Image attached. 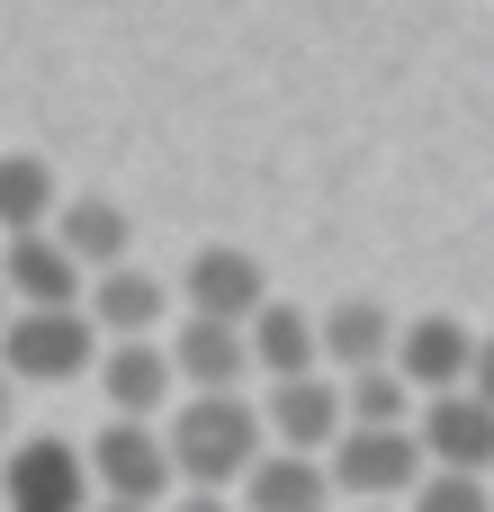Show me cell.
<instances>
[{
  "label": "cell",
  "instance_id": "obj_1",
  "mask_svg": "<svg viewBox=\"0 0 494 512\" xmlns=\"http://www.w3.org/2000/svg\"><path fill=\"white\" fill-rule=\"evenodd\" d=\"M261 414L252 396H180L171 423H162V459H171V486L189 495H234L243 468L261 459Z\"/></svg>",
  "mask_w": 494,
  "mask_h": 512
},
{
  "label": "cell",
  "instance_id": "obj_2",
  "mask_svg": "<svg viewBox=\"0 0 494 512\" xmlns=\"http://www.w3.org/2000/svg\"><path fill=\"white\" fill-rule=\"evenodd\" d=\"M99 360V333L81 306H9L0 315V378L9 387H72Z\"/></svg>",
  "mask_w": 494,
  "mask_h": 512
},
{
  "label": "cell",
  "instance_id": "obj_3",
  "mask_svg": "<svg viewBox=\"0 0 494 512\" xmlns=\"http://www.w3.org/2000/svg\"><path fill=\"white\" fill-rule=\"evenodd\" d=\"M324 486H333V504H405L423 486V450L405 423H387V432L342 423V441L324 450Z\"/></svg>",
  "mask_w": 494,
  "mask_h": 512
},
{
  "label": "cell",
  "instance_id": "obj_4",
  "mask_svg": "<svg viewBox=\"0 0 494 512\" xmlns=\"http://www.w3.org/2000/svg\"><path fill=\"white\" fill-rule=\"evenodd\" d=\"M387 369L405 378V396H459V387H477L486 342H477L459 315H414V324H396Z\"/></svg>",
  "mask_w": 494,
  "mask_h": 512
},
{
  "label": "cell",
  "instance_id": "obj_5",
  "mask_svg": "<svg viewBox=\"0 0 494 512\" xmlns=\"http://www.w3.org/2000/svg\"><path fill=\"white\" fill-rule=\"evenodd\" d=\"M0 512H90V468L63 432H27L0 459Z\"/></svg>",
  "mask_w": 494,
  "mask_h": 512
},
{
  "label": "cell",
  "instance_id": "obj_6",
  "mask_svg": "<svg viewBox=\"0 0 494 512\" xmlns=\"http://www.w3.org/2000/svg\"><path fill=\"white\" fill-rule=\"evenodd\" d=\"M81 468H90V495L99 504H126V512L171 504V459H162V432L153 423H108L81 450Z\"/></svg>",
  "mask_w": 494,
  "mask_h": 512
},
{
  "label": "cell",
  "instance_id": "obj_7",
  "mask_svg": "<svg viewBox=\"0 0 494 512\" xmlns=\"http://www.w3.org/2000/svg\"><path fill=\"white\" fill-rule=\"evenodd\" d=\"M171 297H180L198 324H252V315L270 306V270H261V252H243V243H198Z\"/></svg>",
  "mask_w": 494,
  "mask_h": 512
},
{
  "label": "cell",
  "instance_id": "obj_8",
  "mask_svg": "<svg viewBox=\"0 0 494 512\" xmlns=\"http://www.w3.org/2000/svg\"><path fill=\"white\" fill-rule=\"evenodd\" d=\"M414 450H423V468H450V477H486L494 459V414L477 387H459V396H414Z\"/></svg>",
  "mask_w": 494,
  "mask_h": 512
},
{
  "label": "cell",
  "instance_id": "obj_9",
  "mask_svg": "<svg viewBox=\"0 0 494 512\" xmlns=\"http://www.w3.org/2000/svg\"><path fill=\"white\" fill-rule=\"evenodd\" d=\"M252 414H261V441H270V450H297V459H324V450L342 441V387H333L324 369H315V378H279Z\"/></svg>",
  "mask_w": 494,
  "mask_h": 512
},
{
  "label": "cell",
  "instance_id": "obj_10",
  "mask_svg": "<svg viewBox=\"0 0 494 512\" xmlns=\"http://www.w3.org/2000/svg\"><path fill=\"white\" fill-rule=\"evenodd\" d=\"M45 234H54V252H63L81 279H99V270H117V261L135 252V216H126L117 198H63V207L45 216Z\"/></svg>",
  "mask_w": 494,
  "mask_h": 512
},
{
  "label": "cell",
  "instance_id": "obj_11",
  "mask_svg": "<svg viewBox=\"0 0 494 512\" xmlns=\"http://www.w3.org/2000/svg\"><path fill=\"white\" fill-rule=\"evenodd\" d=\"M162 360H171V378H189V396H243V378H252L243 324H198V315H180V333L162 342Z\"/></svg>",
  "mask_w": 494,
  "mask_h": 512
},
{
  "label": "cell",
  "instance_id": "obj_12",
  "mask_svg": "<svg viewBox=\"0 0 494 512\" xmlns=\"http://www.w3.org/2000/svg\"><path fill=\"white\" fill-rule=\"evenodd\" d=\"M99 396H108V423H153L162 405H171V360H162V342H108L99 360Z\"/></svg>",
  "mask_w": 494,
  "mask_h": 512
},
{
  "label": "cell",
  "instance_id": "obj_13",
  "mask_svg": "<svg viewBox=\"0 0 494 512\" xmlns=\"http://www.w3.org/2000/svg\"><path fill=\"white\" fill-rule=\"evenodd\" d=\"M90 333H108V342H153V324L171 315V288L153 279V270H135V261H117V270H99L90 279Z\"/></svg>",
  "mask_w": 494,
  "mask_h": 512
},
{
  "label": "cell",
  "instance_id": "obj_14",
  "mask_svg": "<svg viewBox=\"0 0 494 512\" xmlns=\"http://www.w3.org/2000/svg\"><path fill=\"white\" fill-rule=\"evenodd\" d=\"M387 342H396V315H387L378 297H342V306L315 315V369H324V360H333L342 378L387 369Z\"/></svg>",
  "mask_w": 494,
  "mask_h": 512
},
{
  "label": "cell",
  "instance_id": "obj_15",
  "mask_svg": "<svg viewBox=\"0 0 494 512\" xmlns=\"http://www.w3.org/2000/svg\"><path fill=\"white\" fill-rule=\"evenodd\" d=\"M234 512H333L324 486V459H297V450H261L234 486Z\"/></svg>",
  "mask_w": 494,
  "mask_h": 512
},
{
  "label": "cell",
  "instance_id": "obj_16",
  "mask_svg": "<svg viewBox=\"0 0 494 512\" xmlns=\"http://www.w3.org/2000/svg\"><path fill=\"white\" fill-rule=\"evenodd\" d=\"M0 297H9V306H81V270L54 252V234H9V252H0Z\"/></svg>",
  "mask_w": 494,
  "mask_h": 512
},
{
  "label": "cell",
  "instance_id": "obj_17",
  "mask_svg": "<svg viewBox=\"0 0 494 512\" xmlns=\"http://www.w3.org/2000/svg\"><path fill=\"white\" fill-rule=\"evenodd\" d=\"M243 351H252V369L279 387V378H315V315L306 306H288V297H270L252 324H243Z\"/></svg>",
  "mask_w": 494,
  "mask_h": 512
},
{
  "label": "cell",
  "instance_id": "obj_18",
  "mask_svg": "<svg viewBox=\"0 0 494 512\" xmlns=\"http://www.w3.org/2000/svg\"><path fill=\"white\" fill-rule=\"evenodd\" d=\"M54 207H63V189H54L45 153H0V234H45Z\"/></svg>",
  "mask_w": 494,
  "mask_h": 512
},
{
  "label": "cell",
  "instance_id": "obj_19",
  "mask_svg": "<svg viewBox=\"0 0 494 512\" xmlns=\"http://www.w3.org/2000/svg\"><path fill=\"white\" fill-rule=\"evenodd\" d=\"M333 387H342V423H360V432L414 423V396H405L396 369H360V378H333Z\"/></svg>",
  "mask_w": 494,
  "mask_h": 512
},
{
  "label": "cell",
  "instance_id": "obj_20",
  "mask_svg": "<svg viewBox=\"0 0 494 512\" xmlns=\"http://www.w3.org/2000/svg\"><path fill=\"white\" fill-rule=\"evenodd\" d=\"M405 512H494L486 477H450V468H423V486L405 495Z\"/></svg>",
  "mask_w": 494,
  "mask_h": 512
},
{
  "label": "cell",
  "instance_id": "obj_21",
  "mask_svg": "<svg viewBox=\"0 0 494 512\" xmlns=\"http://www.w3.org/2000/svg\"><path fill=\"white\" fill-rule=\"evenodd\" d=\"M162 512H234V495H189V486H180Z\"/></svg>",
  "mask_w": 494,
  "mask_h": 512
},
{
  "label": "cell",
  "instance_id": "obj_22",
  "mask_svg": "<svg viewBox=\"0 0 494 512\" xmlns=\"http://www.w3.org/2000/svg\"><path fill=\"white\" fill-rule=\"evenodd\" d=\"M0 441H9V378H0Z\"/></svg>",
  "mask_w": 494,
  "mask_h": 512
},
{
  "label": "cell",
  "instance_id": "obj_23",
  "mask_svg": "<svg viewBox=\"0 0 494 512\" xmlns=\"http://www.w3.org/2000/svg\"><path fill=\"white\" fill-rule=\"evenodd\" d=\"M351 512H396V504H351Z\"/></svg>",
  "mask_w": 494,
  "mask_h": 512
},
{
  "label": "cell",
  "instance_id": "obj_24",
  "mask_svg": "<svg viewBox=\"0 0 494 512\" xmlns=\"http://www.w3.org/2000/svg\"><path fill=\"white\" fill-rule=\"evenodd\" d=\"M90 512H126V504H90Z\"/></svg>",
  "mask_w": 494,
  "mask_h": 512
},
{
  "label": "cell",
  "instance_id": "obj_25",
  "mask_svg": "<svg viewBox=\"0 0 494 512\" xmlns=\"http://www.w3.org/2000/svg\"><path fill=\"white\" fill-rule=\"evenodd\" d=\"M0 315H9V297H0Z\"/></svg>",
  "mask_w": 494,
  "mask_h": 512
}]
</instances>
